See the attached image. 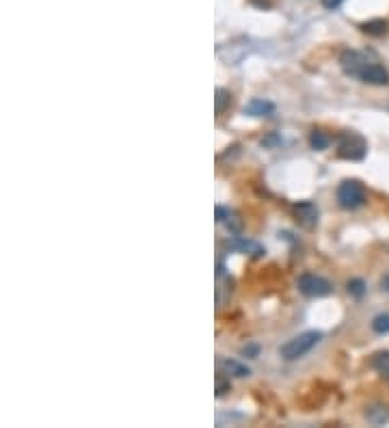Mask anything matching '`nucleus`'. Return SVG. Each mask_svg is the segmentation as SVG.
<instances>
[{"instance_id": "nucleus-2", "label": "nucleus", "mask_w": 389, "mask_h": 428, "mask_svg": "<svg viewBox=\"0 0 389 428\" xmlns=\"http://www.w3.org/2000/svg\"><path fill=\"white\" fill-rule=\"evenodd\" d=\"M366 154H368V141L359 132L346 130V132L338 134V156L340 158L359 162L366 158Z\"/></svg>"}, {"instance_id": "nucleus-6", "label": "nucleus", "mask_w": 389, "mask_h": 428, "mask_svg": "<svg viewBox=\"0 0 389 428\" xmlns=\"http://www.w3.org/2000/svg\"><path fill=\"white\" fill-rule=\"evenodd\" d=\"M294 216L299 221V225H303L305 229H314L318 225V218H321V210L314 201H299L294 208Z\"/></svg>"}, {"instance_id": "nucleus-9", "label": "nucleus", "mask_w": 389, "mask_h": 428, "mask_svg": "<svg viewBox=\"0 0 389 428\" xmlns=\"http://www.w3.org/2000/svg\"><path fill=\"white\" fill-rule=\"evenodd\" d=\"M244 113L251 115V117H271L275 113V104L264 100V98H253L244 106Z\"/></svg>"}, {"instance_id": "nucleus-7", "label": "nucleus", "mask_w": 389, "mask_h": 428, "mask_svg": "<svg viewBox=\"0 0 389 428\" xmlns=\"http://www.w3.org/2000/svg\"><path fill=\"white\" fill-rule=\"evenodd\" d=\"M359 80L366 82V85H374V87H387L389 85V72L385 70L381 63L370 61L366 65V70L361 72Z\"/></svg>"}, {"instance_id": "nucleus-17", "label": "nucleus", "mask_w": 389, "mask_h": 428, "mask_svg": "<svg viewBox=\"0 0 389 428\" xmlns=\"http://www.w3.org/2000/svg\"><path fill=\"white\" fill-rule=\"evenodd\" d=\"M372 331H374V333H379V336H387V333H389V314H379V316H374V320H372Z\"/></svg>"}, {"instance_id": "nucleus-1", "label": "nucleus", "mask_w": 389, "mask_h": 428, "mask_svg": "<svg viewBox=\"0 0 389 428\" xmlns=\"http://www.w3.org/2000/svg\"><path fill=\"white\" fill-rule=\"evenodd\" d=\"M321 340H323L321 331H305V333L288 340L284 347L279 349V355L284 359H288V362H294V359H301L308 353H312L318 344H321Z\"/></svg>"}, {"instance_id": "nucleus-4", "label": "nucleus", "mask_w": 389, "mask_h": 428, "mask_svg": "<svg viewBox=\"0 0 389 428\" xmlns=\"http://www.w3.org/2000/svg\"><path fill=\"white\" fill-rule=\"evenodd\" d=\"M299 292L303 297H310V299H323L333 292V284L329 279L321 277V275L303 273L299 277Z\"/></svg>"}, {"instance_id": "nucleus-11", "label": "nucleus", "mask_w": 389, "mask_h": 428, "mask_svg": "<svg viewBox=\"0 0 389 428\" xmlns=\"http://www.w3.org/2000/svg\"><path fill=\"white\" fill-rule=\"evenodd\" d=\"M366 420L372 426H383L385 422H389V407H385V405H372V407H368Z\"/></svg>"}, {"instance_id": "nucleus-5", "label": "nucleus", "mask_w": 389, "mask_h": 428, "mask_svg": "<svg viewBox=\"0 0 389 428\" xmlns=\"http://www.w3.org/2000/svg\"><path fill=\"white\" fill-rule=\"evenodd\" d=\"M368 57L366 54H361L357 50H344L340 54V65H342V70L346 76H353V78H359L361 72L366 70V65H368Z\"/></svg>"}, {"instance_id": "nucleus-19", "label": "nucleus", "mask_w": 389, "mask_h": 428, "mask_svg": "<svg viewBox=\"0 0 389 428\" xmlns=\"http://www.w3.org/2000/svg\"><path fill=\"white\" fill-rule=\"evenodd\" d=\"M229 390H231V383H229V379L218 377V379H216V396H218V398H221V396H225Z\"/></svg>"}, {"instance_id": "nucleus-13", "label": "nucleus", "mask_w": 389, "mask_h": 428, "mask_svg": "<svg viewBox=\"0 0 389 428\" xmlns=\"http://www.w3.org/2000/svg\"><path fill=\"white\" fill-rule=\"evenodd\" d=\"M372 368L389 383V351H379L372 357Z\"/></svg>"}, {"instance_id": "nucleus-14", "label": "nucleus", "mask_w": 389, "mask_h": 428, "mask_svg": "<svg viewBox=\"0 0 389 428\" xmlns=\"http://www.w3.org/2000/svg\"><path fill=\"white\" fill-rule=\"evenodd\" d=\"M223 370L227 372V377H238V379L251 375V368L240 364V362H236V359H225V362H223Z\"/></svg>"}, {"instance_id": "nucleus-16", "label": "nucleus", "mask_w": 389, "mask_h": 428, "mask_svg": "<svg viewBox=\"0 0 389 428\" xmlns=\"http://www.w3.org/2000/svg\"><path fill=\"white\" fill-rule=\"evenodd\" d=\"M216 98H214V110H216V115H223L225 113V108L231 104V95H229V91H225V89H216Z\"/></svg>"}, {"instance_id": "nucleus-10", "label": "nucleus", "mask_w": 389, "mask_h": 428, "mask_svg": "<svg viewBox=\"0 0 389 428\" xmlns=\"http://www.w3.org/2000/svg\"><path fill=\"white\" fill-rule=\"evenodd\" d=\"M229 247H231V249H236V251H240V253H251V255H255V257H262L264 253H266L258 242L249 240V238H244V236H234V238L229 240Z\"/></svg>"}, {"instance_id": "nucleus-15", "label": "nucleus", "mask_w": 389, "mask_h": 428, "mask_svg": "<svg viewBox=\"0 0 389 428\" xmlns=\"http://www.w3.org/2000/svg\"><path fill=\"white\" fill-rule=\"evenodd\" d=\"M310 145L316 151H325L331 145V136L325 130H312V134H310Z\"/></svg>"}, {"instance_id": "nucleus-8", "label": "nucleus", "mask_w": 389, "mask_h": 428, "mask_svg": "<svg viewBox=\"0 0 389 428\" xmlns=\"http://www.w3.org/2000/svg\"><path fill=\"white\" fill-rule=\"evenodd\" d=\"M216 223L225 225L231 234H238L242 229V221L238 218V214L229 208H223V205H216Z\"/></svg>"}, {"instance_id": "nucleus-21", "label": "nucleus", "mask_w": 389, "mask_h": 428, "mask_svg": "<svg viewBox=\"0 0 389 428\" xmlns=\"http://www.w3.org/2000/svg\"><path fill=\"white\" fill-rule=\"evenodd\" d=\"M383 290H387V292H389V275L383 279Z\"/></svg>"}, {"instance_id": "nucleus-20", "label": "nucleus", "mask_w": 389, "mask_h": 428, "mask_svg": "<svg viewBox=\"0 0 389 428\" xmlns=\"http://www.w3.org/2000/svg\"><path fill=\"white\" fill-rule=\"evenodd\" d=\"M321 3H323V7H325V9L333 11V9L342 7V3H344V0H321Z\"/></svg>"}, {"instance_id": "nucleus-18", "label": "nucleus", "mask_w": 389, "mask_h": 428, "mask_svg": "<svg viewBox=\"0 0 389 428\" xmlns=\"http://www.w3.org/2000/svg\"><path fill=\"white\" fill-rule=\"evenodd\" d=\"M346 290H349V294L351 297H355V299H361L366 294V290H368V286H366V281L364 279H351L349 284H346Z\"/></svg>"}, {"instance_id": "nucleus-3", "label": "nucleus", "mask_w": 389, "mask_h": 428, "mask_svg": "<svg viewBox=\"0 0 389 428\" xmlns=\"http://www.w3.org/2000/svg\"><path fill=\"white\" fill-rule=\"evenodd\" d=\"M368 201L366 188L359 179H344L338 186V203L344 210H357Z\"/></svg>"}, {"instance_id": "nucleus-12", "label": "nucleus", "mask_w": 389, "mask_h": 428, "mask_svg": "<svg viewBox=\"0 0 389 428\" xmlns=\"http://www.w3.org/2000/svg\"><path fill=\"white\" fill-rule=\"evenodd\" d=\"M361 31H364L366 35H372V37H383L387 35L389 31V22L383 20V18H377V20H370V22H364L359 26Z\"/></svg>"}]
</instances>
